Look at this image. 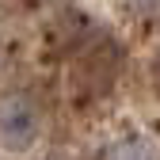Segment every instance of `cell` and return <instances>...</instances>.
Masks as SVG:
<instances>
[{
  "label": "cell",
  "instance_id": "1",
  "mask_svg": "<svg viewBox=\"0 0 160 160\" xmlns=\"http://www.w3.org/2000/svg\"><path fill=\"white\" fill-rule=\"evenodd\" d=\"M118 61H122V50H118L111 38H103V42H95L84 57H80V65L72 72L76 80V92L80 95H103L114 76H118Z\"/></svg>",
  "mask_w": 160,
  "mask_h": 160
},
{
  "label": "cell",
  "instance_id": "2",
  "mask_svg": "<svg viewBox=\"0 0 160 160\" xmlns=\"http://www.w3.org/2000/svg\"><path fill=\"white\" fill-rule=\"evenodd\" d=\"M38 137V114L27 99H4L0 103V145L12 149V152H23L31 141Z\"/></svg>",
  "mask_w": 160,
  "mask_h": 160
},
{
  "label": "cell",
  "instance_id": "3",
  "mask_svg": "<svg viewBox=\"0 0 160 160\" xmlns=\"http://www.w3.org/2000/svg\"><path fill=\"white\" fill-rule=\"evenodd\" d=\"M114 160H160V149L149 137H130L114 149Z\"/></svg>",
  "mask_w": 160,
  "mask_h": 160
},
{
  "label": "cell",
  "instance_id": "4",
  "mask_svg": "<svg viewBox=\"0 0 160 160\" xmlns=\"http://www.w3.org/2000/svg\"><path fill=\"white\" fill-rule=\"evenodd\" d=\"M130 4H133L137 12H145V15H156V12H160V0H130Z\"/></svg>",
  "mask_w": 160,
  "mask_h": 160
}]
</instances>
